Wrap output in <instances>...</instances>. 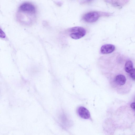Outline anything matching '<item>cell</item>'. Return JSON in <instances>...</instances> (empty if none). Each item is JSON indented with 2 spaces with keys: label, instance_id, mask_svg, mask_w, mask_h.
Returning a JSON list of instances; mask_svg holds the SVG:
<instances>
[{
  "label": "cell",
  "instance_id": "cell-1",
  "mask_svg": "<svg viewBox=\"0 0 135 135\" xmlns=\"http://www.w3.org/2000/svg\"><path fill=\"white\" fill-rule=\"evenodd\" d=\"M69 31L71 33L70 35V36L72 38L77 40L79 39L85 35L86 31L83 27L76 26L71 28Z\"/></svg>",
  "mask_w": 135,
  "mask_h": 135
},
{
  "label": "cell",
  "instance_id": "cell-2",
  "mask_svg": "<svg viewBox=\"0 0 135 135\" xmlns=\"http://www.w3.org/2000/svg\"><path fill=\"white\" fill-rule=\"evenodd\" d=\"M100 15V13L98 12H91L85 14L83 17V19L86 22L93 23L97 21Z\"/></svg>",
  "mask_w": 135,
  "mask_h": 135
},
{
  "label": "cell",
  "instance_id": "cell-3",
  "mask_svg": "<svg viewBox=\"0 0 135 135\" xmlns=\"http://www.w3.org/2000/svg\"><path fill=\"white\" fill-rule=\"evenodd\" d=\"M19 11L35 14L36 12V9L33 4L29 2H25L20 6Z\"/></svg>",
  "mask_w": 135,
  "mask_h": 135
},
{
  "label": "cell",
  "instance_id": "cell-4",
  "mask_svg": "<svg viewBox=\"0 0 135 135\" xmlns=\"http://www.w3.org/2000/svg\"><path fill=\"white\" fill-rule=\"evenodd\" d=\"M79 115L81 118L85 119H88L90 118V115L89 111L85 107L81 106L77 110Z\"/></svg>",
  "mask_w": 135,
  "mask_h": 135
},
{
  "label": "cell",
  "instance_id": "cell-5",
  "mask_svg": "<svg viewBox=\"0 0 135 135\" xmlns=\"http://www.w3.org/2000/svg\"><path fill=\"white\" fill-rule=\"evenodd\" d=\"M115 49L114 46L111 44H106L102 45L100 48V52L103 54L110 53Z\"/></svg>",
  "mask_w": 135,
  "mask_h": 135
},
{
  "label": "cell",
  "instance_id": "cell-6",
  "mask_svg": "<svg viewBox=\"0 0 135 135\" xmlns=\"http://www.w3.org/2000/svg\"><path fill=\"white\" fill-rule=\"evenodd\" d=\"M126 79L125 76L122 75H117L115 78L116 83L119 85H124L126 82Z\"/></svg>",
  "mask_w": 135,
  "mask_h": 135
},
{
  "label": "cell",
  "instance_id": "cell-7",
  "mask_svg": "<svg viewBox=\"0 0 135 135\" xmlns=\"http://www.w3.org/2000/svg\"><path fill=\"white\" fill-rule=\"evenodd\" d=\"M124 68L126 71L129 73L133 68V64L132 62L130 60L127 61L125 64Z\"/></svg>",
  "mask_w": 135,
  "mask_h": 135
},
{
  "label": "cell",
  "instance_id": "cell-8",
  "mask_svg": "<svg viewBox=\"0 0 135 135\" xmlns=\"http://www.w3.org/2000/svg\"><path fill=\"white\" fill-rule=\"evenodd\" d=\"M132 79L135 80V69L133 68L129 73Z\"/></svg>",
  "mask_w": 135,
  "mask_h": 135
},
{
  "label": "cell",
  "instance_id": "cell-9",
  "mask_svg": "<svg viewBox=\"0 0 135 135\" xmlns=\"http://www.w3.org/2000/svg\"><path fill=\"white\" fill-rule=\"evenodd\" d=\"M131 108L135 110V102L132 103L131 105Z\"/></svg>",
  "mask_w": 135,
  "mask_h": 135
}]
</instances>
